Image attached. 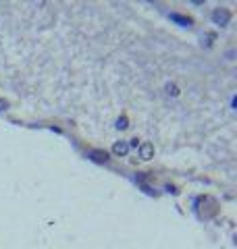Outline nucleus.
Masks as SVG:
<instances>
[{
    "label": "nucleus",
    "instance_id": "nucleus-1",
    "mask_svg": "<svg viewBox=\"0 0 237 249\" xmlns=\"http://www.w3.org/2000/svg\"><path fill=\"white\" fill-rule=\"evenodd\" d=\"M90 156H92V158L96 160V162H106V160H108V154H106V152H96V150H94V152H90Z\"/></svg>",
    "mask_w": 237,
    "mask_h": 249
},
{
    "label": "nucleus",
    "instance_id": "nucleus-4",
    "mask_svg": "<svg viewBox=\"0 0 237 249\" xmlns=\"http://www.w3.org/2000/svg\"><path fill=\"white\" fill-rule=\"evenodd\" d=\"M127 150H129L127 143H117L115 145V154H127Z\"/></svg>",
    "mask_w": 237,
    "mask_h": 249
},
{
    "label": "nucleus",
    "instance_id": "nucleus-7",
    "mask_svg": "<svg viewBox=\"0 0 237 249\" xmlns=\"http://www.w3.org/2000/svg\"><path fill=\"white\" fill-rule=\"evenodd\" d=\"M167 89H169V93H173V96H177V93H179V91H177V88H175V85H169Z\"/></svg>",
    "mask_w": 237,
    "mask_h": 249
},
{
    "label": "nucleus",
    "instance_id": "nucleus-5",
    "mask_svg": "<svg viewBox=\"0 0 237 249\" xmlns=\"http://www.w3.org/2000/svg\"><path fill=\"white\" fill-rule=\"evenodd\" d=\"M150 154H152V147H150V145H144V147H141V156H144L146 160L150 158Z\"/></svg>",
    "mask_w": 237,
    "mask_h": 249
},
{
    "label": "nucleus",
    "instance_id": "nucleus-6",
    "mask_svg": "<svg viewBox=\"0 0 237 249\" xmlns=\"http://www.w3.org/2000/svg\"><path fill=\"white\" fill-rule=\"evenodd\" d=\"M118 129H123V127H127V119H118V124H117Z\"/></svg>",
    "mask_w": 237,
    "mask_h": 249
},
{
    "label": "nucleus",
    "instance_id": "nucleus-2",
    "mask_svg": "<svg viewBox=\"0 0 237 249\" xmlns=\"http://www.w3.org/2000/svg\"><path fill=\"white\" fill-rule=\"evenodd\" d=\"M215 21L217 23H223V25H225V23L229 21V13L227 11H217L215 13Z\"/></svg>",
    "mask_w": 237,
    "mask_h": 249
},
{
    "label": "nucleus",
    "instance_id": "nucleus-3",
    "mask_svg": "<svg viewBox=\"0 0 237 249\" xmlns=\"http://www.w3.org/2000/svg\"><path fill=\"white\" fill-rule=\"evenodd\" d=\"M171 19H173V21H177V23H181V25H187V27L192 25V19H187V17H181V15H175V13L171 15Z\"/></svg>",
    "mask_w": 237,
    "mask_h": 249
}]
</instances>
